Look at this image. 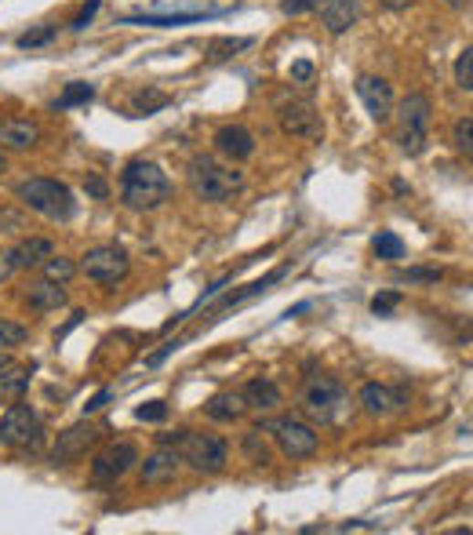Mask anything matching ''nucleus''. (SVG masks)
I'll use <instances>...</instances> for the list:
<instances>
[{
	"mask_svg": "<svg viewBox=\"0 0 473 535\" xmlns=\"http://www.w3.org/2000/svg\"><path fill=\"white\" fill-rule=\"evenodd\" d=\"M357 95H361V102H364V110L372 113L375 124H386L394 117V88L383 77H372V73L357 77Z\"/></svg>",
	"mask_w": 473,
	"mask_h": 535,
	"instance_id": "13",
	"label": "nucleus"
},
{
	"mask_svg": "<svg viewBox=\"0 0 473 535\" xmlns=\"http://www.w3.org/2000/svg\"><path fill=\"white\" fill-rule=\"evenodd\" d=\"M22 342H26V328L15 324V320H0V350L22 346Z\"/></svg>",
	"mask_w": 473,
	"mask_h": 535,
	"instance_id": "35",
	"label": "nucleus"
},
{
	"mask_svg": "<svg viewBox=\"0 0 473 535\" xmlns=\"http://www.w3.org/2000/svg\"><path fill=\"white\" fill-rule=\"evenodd\" d=\"M44 273H47V280H58V284H66V280L77 273V267H73L69 259H62V256H51V259L44 263Z\"/></svg>",
	"mask_w": 473,
	"mask_h": 535,
	"instance_id": "33",
	"label": "nucleus"
},
{
	"mask_svg": "<svg viewBox=\"0 0 473 535\" xmlns=\"http://www.w3.org/2000/svg\"><path fill=\"white\" fill-rule=\"evenodd\" d=\"M215 150H219L223 157H230V161H247V157L255 153V139H251L247 128L226 124V128L215 131Z\"/></svg>",
	"mask_w": 473,
	"mask_h": 535,
	"instance_id": "18",
	"label": "nucleus"
},
{
	"mask_svg": "<svg viewBox=\"0 0 473 535\" xmlns=\"http://www.w3.org/2000/svg\"><path fill=\"white\" fill-rule=\"evenodd\" d=\"M346 386L335 379V375H313L306 386H302V393H299V412L310 419V423H317V426H328V423H335L339 415H342V408H346Z\"/></svg>",
	"mask_w": 473,
	"mask_h": 535,
	"instance_id": "4",
	"label": "nucleus"
},
{
	"mask_svg": "<svg viewBox=\"0 0 473 535\" xmlns=\"http://www.w3.org/2000/svg\"><path fill=\"white\" fill-rule=\"evenodd\" d=\"M219 11H183V15H128V26H186L201 18H215Z\"/></svg>",
	"mask_w": 473,
	"mask_h": 535,
	"instance_id": "24",
	"label": "nucleus"
},
{
	"mask_svg": "<svg viewBox=\"0 0 473 535\" xmlns=\"http://www.w3.org/2000/svg\"><path fill=\"white\" fill-rule=\"evenodd\" d=\"M441 277H445L441 269H423V267L401 269V273H397V280H401V284H437Z\"/></svg>",
	"mask_w": 473,
	"mask_h": 535,
	"instance_id": "34",
	"label": "nucleus"
},
{
	"mask_svg": "<svg viewBox=\"0 0 473 535\" xmlns=\"http://www.w3.org/2000/svg\"><path fill=\"white\" fill-rule=\"evenodd\" d=\"M29 375H33L29 364H7V368H0V404L22 401L26 390H29Z\"/></svg>",
	"mask_w": 473,
	"mask_h": 535,
	"instance_id": "20",
	"label": "nucleus"
},
{
	"mask_svg": "<svg viewBox=\"0 0 473 535\" xmlns=\"http://www.w3.org/2000/svg\"><path fill=\"white\" fill-rule=\"evenodd\" d=\"M277 121L291 139H306V142H321L324 139V121L313 110V102L306 99H291L277 106Z\"/></svg>",
	"mask_w": 473,
	"mask_h": 535,
	"instance_id": "9",
	"label": "nucleus"
},
{
	"mask_svg": "<svg viewBox=\"0 0 473 535\" xmlns=\"http://www.w3.org/2000/svg\"><path fill=\"white\" fill-rule=\"evenodd\" d=\"M266 430L273 434L280 456H288V459H310V456L321 448V437H317L313 423H306V419L284 415V419H273Z\"/></svg>",
	"mask_w": 473,
	"mask_h": 535,
	"instance_id": "7",
	"label": "nucleus"
},
{
	"mask_svg": "<svg viewBox=\"0 0 473 535\" xmlns=\"http://www.w3.org/2000/svg\"><path fill=\"white\" fill-rule=\"evenodd\" d=\"M430 99L423 91H412L401 106H397V142L408 157H419L426 150V139H430Z\"/></svg>",
	"mask_w": 473,
	"mask_h": 535,
	"instance_id": "5",
	"label": "nucleus"
},
{
	"mask_svg": "<svg viewBox=\"0 0 473 535\" xmlns=\"http://www.w3.org/2000/svg\"><path fill=\"white\" fill-rule=\"evenodd\" d=\"M172 197V179L153 161H128L121 172V201L131 212H153Z\"/></svg>",
	"mask_w": 473,
	"mask_h": 535,
	"instance_id": "1",
	"label": "nucleus"
},
{
	"mask_svg": "<svg viewBox=\"0 0 473 535\" xmlns=\"http://www.w3.org/2000/svg\"><path fill=\"white\" fill-rule=\"evenodd\" d=\"M95 11H99V0H88V4H84V7H80V11L73 15V22H69V29H84V26H88V22L95 18Z\"/></svg>",
	"mask_w": 473,
	"mask_h": 535,
	"instance_id": "39",
	"label": "nucleus"
},
{
	"mask_svg": "<svg viewBox=\"0 0 473 535\" xmlns=\"http://www.w3.org/2000/svg\"><path fill=\"white\" fill-rule=\"evenodd\" d=\"M240 448H244V456H247L255 467H269V459H273V452H269V445H266V437H262V426L247 430V434L240 437Z\"/></svg>",
	"mask_w": 473,
	"mask_h": 535,
	"instance_id": "26",
	"label": "nucleus"
},
{
	"mask_svg": "<svg viewBox=\"0 0 473 535\" xmlns=\"http://www.w3.org/2000/svg\"><path fill=\"white\" fill-rule=\"evenodd\" d=\"M291 80H295V84H310V80H313V62L299 58V62L291 66Z\"/></svg>",
	"mask_w": 473,
	"mask_h": 535,
	"instance_id": "40",
	"label": "nucleus"
},
{
	"mask_svg": "<svg viewBox=\"0 0 473 535\" xmlns=\"http://www.w3.org/2000/svg\"><path fill=\"white\" fill-rule=\"evenodd\" d=\"M11 256H15V267L18 269L44 267L51 259V241L47 237H26V241H18L11 248Z\"/></svg>",
	"mask_w": 473,
	"mask_h": 535,
	"instance_id": "22",
	"label": "nucleus"
},
{
	"mask_svg": "<svg viewBox=\"0 0 473 535\" xmlns=\"http://www.w3.org/2000/svg\"><path fill=\"white\" fill-rule=\"evenodd\" d=\"M99 441V430L91 426V423H77V426H69L66 434H58V441H55V448H51V463L55 467H69V463H77L80 456H88V448Z\"/></svg>",
	"mask_w": 473,
	"mask_h": 535,
	"instance_id": "12",
	"label": "nucleus"
},
{
	"mask_svg": "<svg viewBox=\"0 0 473 535\" xmlns=\"http://www.w3.org/2000/svg\"><path fill=\"white\" fill-rule=\"evenodd\" d=\"M80 273H84L88 280H95V284H121V280L131 273V259H128V252L117 248V245H99V248L84 252Z\"/></svg>",
	"mask_w": 473,
	"mask_h": 535,
	"instance_id": "8",
	"label": "nucleus"
},
{
	"mask_svg": "<svg viewBox=\"0 0 473 535\" xmlns=\"http://www.w3.org/2000/svg\"><path fill=\"white\" fill-rule=\"evenodd\" d=\"M361 18V0H321V22L328 26V33H346L350 26H357Z\"/></svg>",
	"mask_w": 473,
	"mask_h": 535,
	"instance_id": "17",
	"label": "nucleus"
},
{
	"mask_svg": "<svg viewBox=\"0 0 473 535\" xmlns=\"http://www.w3.org/2000/svg\"><path fill=\"white\" fill-rule=\"evenodd\" d=\"M179 463H183L179 448H161V452L146 456V463L139 467V477H142V485H168L179 477Z\"/></svg>",
	"mask_w": 473,
	"mask_h": 535,
	"instance_id": "16",
	"label": "nucleus"
},
{
	"mask_svg": "<svg viewBox=\"0 0 473 535\" xmlns=\"http://www.w3.org/2000/svg\"><path fill=\"white\" fill-rule=\"evenodd\" d=\"M313 7H321V0H284L280 4L284 15H302V11H313Z\"/></svg>",
	"mask_w": 473,
	"mask_h": 535,
	"instance_id": "42",
	"label": "nucleus"
},
{
	"mask_svg": "<svg viewBox=\"0 0 473 535\" xmlns=\"http://www.w3.org/2000/svg\"><path fill=\"white\" fill-rule=\"evenodd\" d=\"M95 99V88L91 84H69L62 95H58V110H69V106H84V102H91Z\"/></svg>",
	"mask_w": 473,
	"mask_h": 535,
	"instance_id": "29",
	"label": "nucleus"
},
{
	"mask_svg": "<svg viewBox=\"0 0 473 535\" xmlns=\"http://www.w3.org/2000/svg\"><path fill=\"white\" fill-rule=\"evenodd\" d=\"M15 197L22 208L44 215V219H55V223H66L73 212H77V201L69 194L66 183L58 179H26L15 186Z\"/></svg>",
	"mask_w": 473,
	"mask_h": 535,
	"instance_id": "3",
	"label": "nucleus"
},
{
	"mask_svg": "<svg viewBox=\"0 0 473 535\" xmlns=\"http://www.w3.org/2000/svg\"><path fill=\"white\" fill-rule=\"evenodd\" d=\"M11 364V357H7V350H0V368H7Z\"/></svg>",
	"mask_w": 473,
	"mask_h": 535,
	"instance_id": "48",
	"label": "nucleus"
},
{
	"mask_svg": "<svg viewBox=\"0 0 473 535\" xmlns=\"http://www.w3.org/2000/svg\"><path fill=\"white\" fill-rule=\"evenodd\" d=\"M40 142V124L29 117H0V150L26 153Z\"/></svg>",
	"mask_w": 473,
	"mask_h": 535,
	"instance_id": "14",
	"label": "nucleus"
},
{
	"mask_svg": "<svg viewBox=\"0 0 473 535\" xmlns=\"http://www.w3.org/2000/svg\"><path fill=\"white\" fill-rule=\"evenodd\" d=\"M164 106H168V95H164V91H153V88H150V91H139V95H135V110H139V113H157V110H164Z\"/></svg>",
	"mask_w": 473,
	"mask_h": 535,
	"instance_id": "32",
	"label": "nucleus"
},
{
	"mask_svg": "<svg viewBox=\"0 0 473 535\" xmlns=\"http://www.w3.org/2000/svg\"><path fill=\"white\" fill-rule=\"evenodd\" d=\"M240 393H244L247 408H255V412H273L280 404V386L273 379H251Z\"/></svg>",
	"mask_w": 473,
	"mask_h": 535,
	"instance_id": "21",
	"label": "nucleus"
},
{
	"mask_svg": "<svg viewBox=\"0 0 473 535\" xmlns=\"http://www.w3.org/2000/svg\"><path fill=\"white\" fill-rule=\"evenodd\" d=\"M26 302L33 309H58V306H66V291L58 280H37V284H29Z\"/></svg>",
	"mask_w": 473,
	"mask_h": 535,
	"instance_id": "23",
	"label": "nucleus"
},
{
	"mask_svg": "<svg viewBox=\"0 0 473 535\" xmlns=\"http://www.w3.org/2000/svg\"><path fill=\"white\" fill-rule=\"evenodd\" d=\"M40 441V415L29 408V404H11L4 415H0V445L7 448H29Z\"/></svg>",
	"mask_w": 473,
	"mask_h": 535,
	"instance_id": "10",
	"label": "nucleus"
},
{
	"mask_svg": "<svg viewBox=\"0 0 473 535\" xmlns=\"http://www.w3.org/2000/svg\"><path fill=\"white\" fill-rule=\"evenodd\" d=\"M456 84L463 91H473V47H463L456 58Z\"/></svg>",
	"mask_w": 473,
	"mask_h": 535,
	"instance_id": "31",
	"label": "nucleus"
},
{
	"mask_svg": "<svg viewBox=\"0 0 473 535\" xmlns=\"http://www.w3.org/2000/svg\"><path fill=\"white\" fill-rule=\"evenodd\" d=\"M84 190H88V197H95V201H106V197H110V186H106L102 175H88V179H84Z\"/></svg>",
	"mask_w": 473,
	"mask_h": 535,
	"instance_id": "38",
	"label": "nucleus"
},
{
	"mask_svg": "<svg viewBox=\"0 0 473 535\" xmlns=\"http://www.w3.org/2000/svg\"><path fill=\"white\" fill-rule=\"evenodd\" d=\"M106 401H110V393H106V390H102V393H95V397H91V401H88V404H84V412H99V408H102V404H106Z\"/></svg>",
	"mask_w": 473,
	"mask_h": 535,
	"instance_id": "44",
	"label": "nucleus"
},
{
	"mask_svg": "<svg viewBox=\"0 0 473 535\" xmlns=\"http://www.w3.org/2000/svg\"><path fill=\"white\" fill-rule=\"evenodd\" d=\"M175 350H179V342H168V346H164L161 353H153V357H150V364H161V361H164L168 353H175Z\"/></svg>",
	"mask_w": 473,
	"mask_h": 535,
	"instance_id": "46",
	"label": "nucleus"
},
{
	"mask_svg": "<svg viewBox=\"0 0 473 535\" xmlns=\"http://www.w3.org/2000/svg\"><path fill=\"white\" fill-rule=\"evenodd\" d=\"M4 172H7V161H4V153H0V175H4Z\"/></svg>",
	"mask_w": 473,
	"mask_h": 535,
	"instance_id": "49",
	"label": "nucleus"
},
{
	"mask_svg": "<svg viewBox=\"0 0 473 535\" xmlns=\"http://www.w3.org/2000/svg\"><path fill=\"white\" fill-rule=\"evenodd\" d=\"M142 423H161L164 415H168V404L164 401H150V404H139V412H135Z\"/></svg>",
	"mask_w": 473,
	"mask_h": 535,
	"instance_id": "37",
	"label": "nucleus"
},
{
	"mask_svg": "<svg viewBox=\"0 0 473 535\" xmlns=\"http://www.w3.org/2000/svg\"><path fill=\"white\" fill-rule=\"evenodd\" d=\"M251 40H244V37H219V40H212L208 44V62H226V58H234L236 51H244Z\"/></svg>",
	"mask_w": 473,
	"mask_h": 535,
	"instance_id": "28",
	"label": "nucleus"
},
{
	"mask_svg": "<svg viewBox=\"0 0 473 535\" xmlns=\"http://www.w3.org/2000/svg\"><path fill=\"white\" fill-rule=\"evenodd\" d=\"M179 456L190 470L197 474H223L230 463V445L219 434H186V441L179 445Z\"/></svg>",
	"mask_w": 473,
	"mask_h": 535,
	"instance_id": "6",
	"label": "nucleus"
},
{
	"mask_svg": "<svg viewBox=\"0 0 473 535\" xmlns=\"http://www.w3.org/2000/svg\"><path fill=\"white\" fill-rule=\"evenodd\" d=\"M55 26H40V29H29V33H22L18 37V47H40V44H51L55 40Z\"/></svg>",
	"mask_w": 473,
	"mask_h": 535,
	"instance_id": "36",
	"label": "nucleus"
},
{
	"mask_svg": "<svg viewBox=\"0 0 473 535\" xmlns=\"http://www.w3.org/2000/svg\"><path fill=\"white\" fill-rule=\"evenodd\" d=\"M397 302H401V295H397V291H386V295H375V299H372V309H375V313H390Z\"/></svg>",
	"mask_w": 473,
	"mask_h": 535,
	"instance_id": "41",
	"label": "nucleus"
},
{
	"mask_svg": "<svg viewBox=\"0 0 473 535\" xmlns=\"http://www.w3.org/2000/svg\"><path fill=\"white\" fill-rule=\"evenodd\" d=\"M135 463H139V448H135L131 441L110 445V448H102V452L95 456V463H91V481H95V485H113V481H121Z\"/></svg>",
	"mask_w": 473,
	"mask_h": 535,
	"instance_id": "11",
	"label": "nucleus"
},
{
	"mask_svg": "<svg viewBox=\"0 0 473 535\" xmlns=\"http://www.w3.org/2000/svg\"><path fill=\"white\" fill-rule=\"evenodd\" d=\"M280 277H284V267L273 269V273H266L262 280H251V284H244L240 291H230V295H226V299L215 306V313H223V309H230V306H240V302H244V299H251V295H262V291H266L269 284H277Z\"/></svg>",
	"mask_w": 473,
	"mask_h": 535,
	"instance_id": "25",
	"label": "nucleus"
},
{
	"mask_svg": "<svg viewBox=\"0 0 473 535\" xmlns=\"http://www.w3.org/2000/svg\"><path fill=\"white\" fill-rule=\"evenodd\" d=\"M15 269H18V267H15V256H11V248H0V284H7Z\"/></svg>",
	"mask_w": 473,
	"mask_h": 535,
	"instance_id": "43",
	"label": "nucleus"
},
{
	"mask_svg": "<svg viewBox=\"0 0 473 535\" xmlns=\"http://www.w3.org/2000/svg\"><path fill=\"white\" fill-rule=\"evenodd\" d=\"M379 4H383L386 11H408V7L415 4V0H379Z\"/></svg>",
	"mask_w": 473,
	"mask_h": 535,
	"instance_id": "45",
	"label": "nucleus"
},
{
	"mask_svg": "<svg viewBox=\"0 0 473 535\" xmlns=\"http://www.w3.org/2000/svg\"><path fill=\"white\" fill-rule=\"evenodd\" d=\"M372 252H375L379 259H386V263H397V259H405V241H401L397 234L383 230V234H375V241H372Z\"/></svg>",
	"mask_w": 473,
	"mask_h": 535,
	"instance_id": "27",
	"label": "nucleus"
},
{
	"mask_svg": "<svg viewBox=\"0 0 473 535\" xmlns=\"http://www.w3.org/2000/svg\"><path fill=\"white\" fill-rule=\"evenodd\" d=\"M452 142H456V150L473 161V117H463V121H456V128H452Z\"/></svg>",
	"mask_w": 473,
	"mask_h": 535,
	"instance_id": "30",
	"label": "nucleus"
},
{
	"mask_svg": "<svg viewBox=\"0 0 473 535\" xmlns=\"http://www.w3.org/2000/svg\"><path fill=\"white\" fill-rule=\"evenodd\" d=\"M190 190L205 205H223L244 190V175L219 164L215 157H194L190 161Z\"/></svg>",
	"mask_w": 473,
	"mask_h": 535,
	"instance_id": "2",
	"label": "nucleus"
},
{
	"mask_svg": "<svg viewBox=\"0 0 473 535\" xmlns=\"http://www.w3.org/2000/svg\"><path fill=\"white\" fill-rule=\"evenodd\" d=\"M244 412H247V401H244L240 390H223V393H215V397L205 404V415H208L212 423H236Z\"/></svg>",
	"mask_w": 473,
	"mask_h": 535,
	"instance_id": "19",
	"label": "nucleus"
},
{
	"mask_svg": "<svg viewBox=\"0 0 473 535\" xmlns=\"http://www.w3.org/2000/svg\"><path fill=\"white\" fill-rule=\"evenodd\" d=\"M445 4H448V7H452V11H459V7H467V4H470V0H445Z\"/></svg>",
	"mask_w": 473,
	"mask_h": 535,
	"instance_id": "47",
	"label": "nucleus"
},
{
	"mask_svg": "<svg viewBox=\"0 0 473 535\" xmlns=\"http://www.w3.org/2000/svg\"><path fill=\"white\" fill-rule=\"evenodd\" d=\"M357 404H361L364 415H372V419H386V415H394L397 408H405V397H401L397 390L383 386V383H364L361 393H357Z\"/></svg>",
	"mask_w": 473,
	"mask_h": 535,
	"instance_id": "15",
	"label": "nucleus"
}]
</instances>
